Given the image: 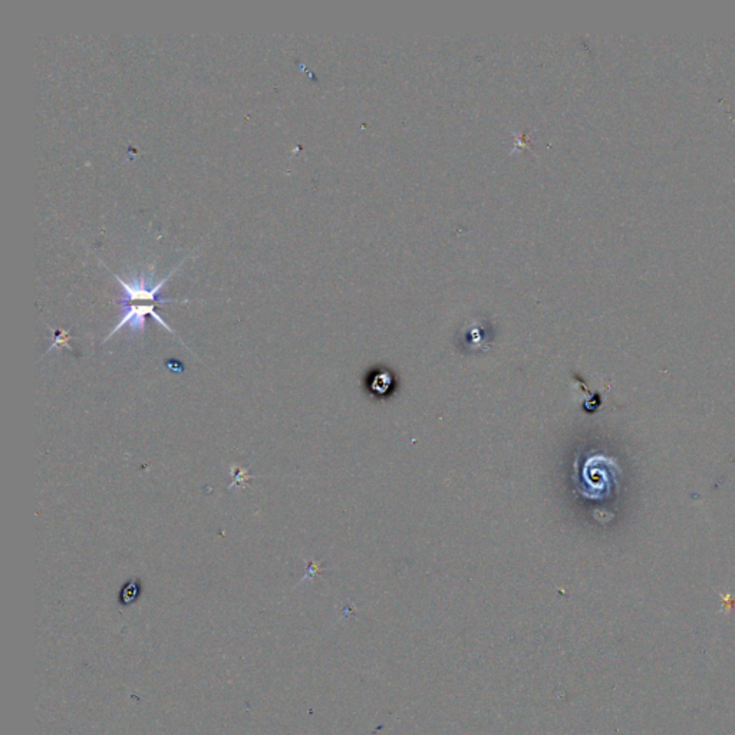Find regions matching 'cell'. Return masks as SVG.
I'll list each match as a JSON object with an SVG mask.
<instances>
[{"mask_svg":"<svg viewBox=\"0 0 735 735\" xmlns=\"http://www.w3.org/2000/svg\"><path fill=\"white\" fill-rule=\"evenodd\" d=\"M182 264H178L177 268L173 269L164 279L159 280L157 283H152V275H145L140 273L131 280H124L121 276L113 273V279L118 280L121 285L122 298L120 301L121 306L129 305L131 302H152V303H189V299L185 301H174V299L159 298L160 292L162 287L166 286V283L173 278L174 273L177 272Z\"/></svg>","mask_w":735,"mask_h":735,"instance_id":"obj_1","label":"cell"},{"mask_svg":"<svg viewBox=\"0 0 735 735\" xmlns=\"http://www.w3.org/2000/svg\"><path fill=\"white\" fill-rule=\"evenodd\" d=\"M121 319L115 324V328L111 331L110 335L106 336V340H102V343L108 342V340L113 338L115 333L120 332L122 328H127L134 333H143L145 331V317L150 315V317L157 321V324H161L162 328L168 331V332L173 333V329L167 324V322H164L161 317H160L159 313L155 312V305L154 303H148V305H124L121 306Z\"/></svg>","mask_w":735,"mask_h":735,"instance_id":"obj_2","label":"cell"},{"mask_svg":"<svg viewBox=\"0 0 735 735\" xmlns=\"http://www.w3.org/2000/svg\"><path fill=\"white\" fill-rule=\"evenodd\" d=\"M141 595V583L137 579H132L129 583L122 586L121 592H120V602L125 606L134 604Z\"/></svg>","mask_w":735,"mask_h":735,"instance_id":"obj_3","label":"cell"},{"mask_svg":"<svg viewBox=\"0 0 735 735\" xmlns=\"http://www.w3.org/2000/svg\"><path fill=\"white\" fill-rule=\"evenodd\" d=\"M53 333H55V338H53V343L52 345H51L50 348H48V351H46L45 354H48V352L52 351V349H55V348H66L68 351H72V347L71 345H69V340H72V336L69 335L68 331H65V329H59V331H53Z\"/></svg>","mask_w":735,"mask_h":735,"instance_id":"obj_4","label":"cell"},{"mask_svg":"<svg viewBox=\"0 0 735 735\" xmlns=\"http://www.w3.org/2000/svg\"><path fill=\"white\" fill-rule=\"evenodd\" d=\"M231 475L234 477V481L229 486V490L234 486H242L245 489L246 483L253 479V475L246 468L236 467V465L231 468Z\"/></svg>","mask_w":735,"mask_h":735,"instance_id":"obj_5","label":"cell"},{"mask_svg":"<svg viewBox=\"0 0 735 735\" xmlns=\"http://www.w3.org/2000/svg\"><path fill=\"white\" fill-rule=\"evenodd\" d=\"M166 365L168 366L171 371L177 373H180L183 370H184V366H183L182 363L177 361V359H168V361H166Z\"/></svg>","mask_w":735,"mask_h":735,"instance_id":"obj_6","label":"cell"}]
</instances>
